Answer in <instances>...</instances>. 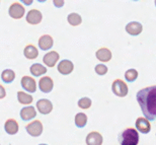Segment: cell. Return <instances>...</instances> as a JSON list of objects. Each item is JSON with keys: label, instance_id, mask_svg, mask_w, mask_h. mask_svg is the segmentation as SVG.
<instances>
[{"label": "cell", "instance_id": "1", "mask_svg": "<svg viewBox=\"0 0 156 145\" xmlns=\"http://www.w3.org/2000/svg\"><path fill=\"white\" fill-rule=\"evenodd\" d=\"M142 113L148 121L156 120V85L142 88L136 94Z\"/></svg>", "mask_w": 156, "mask_h": 145}, {"label": "cell", "instance_id": "2", "mask_svg": "<svg viewBox=\"0 0 156 145\" xmlns=\"http://www.w3.org/2000/svg\"><path fill=\"white\" fill-rule=\"evenodd\" d=\"M118 140L121 145H138L139 133L135 128H127L119 134Z\"/></svg>", "mask_w": 156, "mask_h": 145}, {"label": "cell", "instance_id": "3", "mask_svg": "<svg viewBox=\"0 0 156 145\" xmlns=\"http://www.w3.org/2000/svg\"><path fill=\"white\" fill-rule=\"evenodd\" d=\"M112 91L114 92L115 96L119 97H125L127 96L128 92H129V87L124 80L116 79L114 80L113 84H112Z\"/></svg>", "mask_w": 156, "mask_h": 145}, {"label": "cell", "instance_id": "4", "mask_svg": "<svg viewBox=\"0 0 156 145\" xmlns=\"http://www.w3.org/2000/svg\"><path fill=\"white\" fill-rule=\"evenodd\" d=\"M27 134L32 137H39L42 135L44 131V126L40 120H34L26 126Z\"/></svg>", "mask_w": 156, "mask_h": 145}, {"label": "cell", "instance_id": "5", "mask_svg": "<svg viewBox=\"0 0 156 145\" xmlns=\"http://www.w3.org/2000/svg\"><path fill=\"white\" fill-rule=\"evenodd\" d=\"M9 16H11L13 20H20L21 17L24 16L26 13V8L23 7L20 3L14 2L10 5V7L8 9Z\"/></svg>", "mask_w": 156, "mask_h": 145}, {"label": "cell", "instance_id": "6", "mask_svg": "<svg viewBox=\"0 0 156 145\" xmlns=\"http://www.w3.org/2000/svg\"><path fill=\"white\" fill-rule=\"evenodd\" d=\"M36 108L38 112L42 115H49L53 111V103L50 100L41 99L37 102Z\"/></svg>", "mask_w": 156, "mask_h": 145}, {"label": "cell", "instance_id": "7", "mask_svg": "<svg viewBox=\"0 0 156 145\" xmlns=\"http://www.w3.org/2000/svg\"><path fill=\"white\" fill-rule=\"evenodd\" d=\"M20 116L23 121L30 122L37 117V110L33 106H27L20 110Z\"/></svg>", "mask_w": 156, "mask_h": 145}, {"label": "cell", "instance_id": "8", "mask_svg": "<svg viewBox=\"0 0 156 145\" xmlns=\"http://www.w3.org/2000/svg\"><path fill=\"white\" fill-rule=\"evenodd\" d=\"M20 84L21 87L26 91H27V92L34 93L37 91V82L33 77L27 76V75L23 76L20 80Z\"/></svg>", "mask_w": 156, "mask_h": 145}, {"label": "cell", "instance_id": "9", "mask_svg": "<svg viewBox=\"0 0 156 145\" xmlns=\"http://www.w3.org/2000/svg\"><path fill=\"white\" fill-rule=\"evenodd\" d=\"M39 88L44 93H50L54 88V81L50 76H43L39 80Z\"/></svg>", "mask_w": 156, "mask_h": 145}, {"label": "cell", "instance_id": "10", "mask_svg": "<svg viewBox=\"0 0 156 145\" xmlns=\"http://www.w3.org/2000/svg\"><path fill=\"white\" fill-rule=\"evenodd\" d=\"M136 130L141 132L143 134H148L151 131V123L146 118L139 117L136 120Z\"/></svg>", "mask_w": 156, "mask_h": 145}, {"label": "cell", "instance_id": "11", "mask_svg": "<svg viewBox=\"0 0 156 145\" xmlns=\"http://www.w3.org/2000/svg\"><path fill=\"white\" fill-rule=\"evenodd\" d=\"M57 69L59 71V73H61L62 75H68L70 73H72V71L74 70V64L70 60H62L58 63Z\"/></svg>", "mask_w": 156, "mask_h": 145}, {"label": "cell", "instance_id": "12", "mask_svg": "<svg viewBox=\"0 0 156 145\" xmlns=\"http://www.w3.org/2000/svg\"><path fill=\"white\" fill-rule=\"evenodd\" d=\"M85 142L87 145H102L104 137L98 131H92L87 134L85 138Z\"/></svg>", "mask_w": 156, "mask_h": 145}, {"label": "cell", "instance_id": "13", "mask_svg": "<svg viewBox=\"0 0 156 145\" xmlns=\"http://www.w3.org/2000/svg\"><path fill=\"white\" fill-rule=\"evenodd\" d=\"M60 55L56 51H50L43 57V62L47 67H54L59 61Z\"/></svg>", "mask_w": 156, "mask_h": 145}, {"label": "cell", "instance_id": "14", "mask_svg": "<svg viewBox=\"0 0 156 145\" xmlns=\"http://www.w3.org/2000/svg\"><path fill=\"white\" fill-rule=\"evenodd\" d=\"M26 20L27 23L30 24H39L43 20V14L38 9H32L27 12Z\"/></svg>", "mask_w": 156, "mask_h": 145}, {"label": "cell", "instance_id": "15", "mask_svg": "<svg viewBox=\"0 0 156 145\" xmlns=\"http://www.w3.org/2000/svg\"><path fill=\"white\" fill-rule=\"evenodd\" d=\"M54 40L50 34H43L39 39V48L43 51H48L53 48Z\"/></svg>", "mask_w": 156, "mask_h": 145}, {"label": "cell", "instance_id": "16", "mask_svg": "<svg viewBox=\"0 0 156 145\" xmlns=\"http://www.w3.org/2000/svg\"><path fill=\"white\" fill-rule=\"evenodd\" d=\"M4 130L8 135H15L20 130V125H18L16 120L7 119L4 124Z\"/></svg>", "mask_w": 156, "mask_h": 145}, {"label": "cell", "instance_id": "17", "mask_svg": "<svg viewBox=\"0 0 156 145\" xmlns=\"http://www.w3.org/2000/svg\"><path fill=\"white\" fill-rule=\"evenodd\" d=\"M143 31V26L139 21H131L126 26V31L131 36H139Z\"/></svg>", "mask_w": 156, "mask_h": 145}, {"label": "cell", "instance_id": "18", "mask_svg": "<svg viewBox=\"0 0 156 145\" xmlns=\"http://www.w3.org/2000/svg\"><path fill=\"white\" fill-rule=\"evenodd\" d=\"M95 56H96V58H98V60L101 61L102 63H105V62L111 61L112 57H113V54H112L110 49L101 48V49H98V51H96Z\"/></svg>", "mask_w": 156, "mask_h": 145}, {"label": "cell", "instance_id": "19", "mask_svg": "<svg viewBox=\"0 0 156 145\" xmlns=\"http://www.w3.org/2000/svg\"><path fill=\"white\" fill-rule=\"evenodd\" d=\"M23 55H24V57H26L27 59L34 60V59L38 58L39 51H38V49H37L36 46H34V45H32V44H30V45H27L26 48H24Z\"/></svg>", "mask_w": 156, "mask_h": 145}, {"label": "cell", "instance_id": "20", "mask_svg": "<svg viewBox=\"0 0 156 145\" xmlns=\"http://www.w3.org/2000/svg\"><path fill=\"white\" fill-rule=\"evenodd\" d=\"M30 71L33 76H36V77L42 76V75L47 73V67L42 64H40V63H35V64H33L30 66Z\"/></svg>", "mask_w": 156, "mask_h": 145}, {"label": "cell", "instance_id": "21", "mask_svg": "<svg viewBox=\"0 0 156 145\" xmlns=\"http://www.w3.org/2000/svg\"><path fill=\"white\" fill-rule=\"evenodd\" d=\"M17 100L20 105L23 106H29L33 103L34 97L30 96V93L26 92V91H18L17 92Z\"/></svg>", "mask_w": 156, "mask_h": 145}, {"label": "cell", "instance_id": "22", "mask_svg": "<svg viewBox=\"0 0 156 145\" xmlns=\"http://www.w3.org/2000/svg\"><path fill=\"white\" fill-rule=\"evenodd\" d=\"M1 79L4 83H11L15 79V72L11 69H5L1 73Z\"/></svg>", "mask_w": 156, "mask_h": 145}, {"label": "cell", "instance_id": "23", "mask_svg": "<svg viewBox=\"0 0 156 145\" xmlns=\"http://www.w3.org/2000/svg\"><path fill=\"white\" fill-rule=\"evenodd\" d=\"M74 122H75L76 127L78 128H83L85 127L87 124V116L84 113H78L75 115L74 118Z\"/></svg>", "mask_w": 156, "mask_h": 145}, {"label": "cell", "instance_id": "24", "mask_svg": "<svg viewBox=\"0 0 156 145\" xmlns=\"http://www.w3.org/2000/svg\"><path fill=\"white\" fill-rule=\"evenodd\" d=\"M67 21L72 27H77V26H79V24H81V23H82V17H81L78 13L72 12V13H70L67 16Z\"/></svg>", "mask_w": 156, "mask_h": 145}, {"label": "cell", "instance_id": "25", "mask_svg": "<svg viewBox=\"0 0 156 145\" xmlns=\"http://www.w3.org/2000/svg\"><path fill=\"white\" fill-rule=\"evenodd\" d=\"M125 78L128 82H134L137 78H138V71L136 69H128V70L125 72Z\"/></svg>", "mask_w": 156, "mask_h": 145}, {"label": "cell", "instance_id": "26", "mask_svg": "<svg viewBox=\"0 0 156 145\" xmlns=\"http://www.w3.org/2000/svg\"><path fill=\"white\" fill-rule=\"evenodd\" d=\"M77 105L78 107H79L80 109H82V110H87V109H89L90 107H91L92 105V100L89 99V97H81V99L78 100V103H77Z\"/></svg>", "mask_w": 156, "mask_h": 145}, {"label": "cell", "instance_id": "27", "mask_svg": "<svg viewBox=\"0 0 156 145\" xmlns=\"http://www.w3.org/2000/svg\"><path fill=\"white\" fill-rule=\"evenodd\" d=\"M94 70H95L96 73L101 76V75H105V74L108 73V66L105 65V64H98V65L95 66Z\"/></svg>", "mask_w": 156, "mask_h": 145}, {"label": "cell", "instance_id": "28", "mask_svg": "<svg viewBox=\"0 0 156 145\" xmlns=\"http://www.w3.org/2000/svg\"><path fill=\"white\" fill-rule=\"evenodd\" d=\"M65 1L64 0H53V4H54L57 8H61L64 6Z\"/></svg>", "mask_w": 156, "mask_h": 145}, {"label": "cell", "instance_id": "29", "mask_svg": "<svg viewBox=\"0 0 156 145\" xmlns=\"http://www.w3.org/2000/svg\"><path fill=\"white\" fill-rule=\"evenodd\" d=\"M5 96H6V90H5V88L3 87L2 84H0V100L4 99Z\"/></svg>", "mask_w": 156, "mask_h": 145}, {"label": "cell", "instance_id": "30", "mask_svg": "<svg viewBox=\"0 0 156 145\" xmlns=\"http://www.w3.org/2000/svg\"><path fill=\"white\" fill-rule=\"evenodd\" d=\"M20 1L23 2L24 5H27V6H30V5H32V4H33L34 0H20Z\"/></svg>", "mask_w": 156, "mask_h": 145}, {"label": "cell", "instance_id": "31", "mask_svg": "<svg viewBox=\"0 0 156 145\" xmlns=\"http://www.w3.org/2000/svg\"><path fill=\"white\" fill-rule=\"evenodd\" d=\"M39 2H45V1H47V0H38Z\"/></svg>", "mask_w": 156, "mask_h": 145}, {"label": "cell", "instance_id": "32", "mask_svg": "<svg viewBox=\"0 0 156 145\" xmlns=\"http://www.w3.org/2000/svg\"><path fill=\"white\" fill-rule=\"evenodd\" d=\"M39 145H48V144H45V143H42V144H39Z\"/></svg>", "mask_w": 156, "mask_h": 145}, {"label": "cell", "instance_id": "33", "mask_svg": "<svg viewBox=\"0 0 156 145\" xmlns=\"http://www.w3.org/2000/svg\"><path fill=\"white\" fill-rule=\"evenodd\" d=\"M133 1H138V0H133Z\"/></svg>", "mask_w": 156, "mask_h": 145}, {"label": "cell", "instance_id": "34", "mask_svg": "<svg viewBox=\"0 0 156 145\" xmlns=\"http://www.w3.org/2000/svg\"><path fill=\"white\" fill-rule=\"evenodd\" d=\"M155 6H156V0H155Z\"/></svg>", "mask_w": 156, "mask_h": 145}, {"label": "cell", "instance_id": "35", "mask_svg": "<svg viewBox=\"0 0 156 145\" xmlns=\"http://www.w3.org/2000/svg\"><path fill=\"white\" fill-rule=\"evenodd\" d=\"M155 135H156V134H155Z\"/></svg>", "mask_w": 156, "mask_h": 145}]
</instances>
